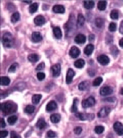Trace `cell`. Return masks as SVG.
I'll list each match as a JSON object with an SVG mask.
<instances>
[{
    "instance_id": "4",
    "label": "cell",
    "mask_w": 123,
    "mask_h": 138,
    "mask_svg": "<svg viewBox=\"0 0 123 138\" xmlns=\"http://www.w3.org/2000/svg\"><path fill=\"white\" fill-rule=\"evenodd\" d=\"M96 104V101L94 97L90 96L86 99H84L82 101V106L83 108H87V107H91L94 106Z\"/></svg>"
},
{
    "instance_id": "8",
    "label": "cell",
    "mask_w": 123,
    "mask_h": 138,
    "mask_svg": "<svg viewBox=\"0 0 123 138\" xmlns=\"http://www.w3.org/2000/svg\"><path fill=\"white\" fill-rule=\"evenodd\" d=\"M113 91H114V90L111 87L105 86V87H102L100 89V95L103 96H108V95H110L113 93Z\"/></svg>"
},
{
    "instance_id": "16",
    "label": "cell",
    "mask_w": 123,
    "mask_h": 138,
    "mask_svg": "<svg viewBox=\"0 0 123 138\" xmlns=\"http://www.w3.org/2000/svg\"><path fill=\"white\" fill-rule=\"evenodd\" d=\"M86 38L82 34H78L74 38V41L77 43H84L86 42Z\"/></svg>"
},
{
    "instance_id": "15",
    "label": "cell",
    "mask_w": 123,
    "mask_h": 138,
    "mask_svg": "<svg viewBox=\"0 0 123 138\" xmlns=\"http://www.w3.org/2000/svg\"><path fill=\"white\" fill-rule=\"evenodd\" d=\"M42 36H41V33L38 32H34L32 33V40L33 42H36V43H38V42H40L42 40Z\"/></svg>"
},
{
    "instance_id": "47",
    "label": "cell",
    "mask_w": 123,
    "mask_h": 138,
    "mask_svg": "<svg viewBox=\"0 0 123 138\" xmlns=\"http://www.w3.org/2000/svg\"><path fill=\"white\" fill-rule=\"evenodd\" d=\"M44 66H45V64H44V63H40L37 67H36V71H41V70H42L44 68Z\"/></svg>"
},
{
    "instance_id": "21",
    "label": "cell",
    "mask_w": 123,
    "mask_h": 138,
    "mask_svg": "<svg viewBox=\"0 0 123 138\" xmlns=\"http://www.w3.org/2000/svg\"><path fill=\"white\" fill-rule=\"evenodd\" d=\"M95 4H94V1H83V6L86 9H92L94 7Z\"/></svg>"
},
{
    "instance_id": "27",
    "label": "cell",
    "mask_w": 123,
    "mask_h": 138,
    "mask_svg": "<svg viewBox=\"0 0 123 138\" xmlns=\"http://www.w3.org/2000/svg\"><path fill=\"white\" fill-rule=\"evenodd\" d=\"M41 94H36L32 97V101L34 104H38L39 103V101L41 99Z\"/></svg>"
},
{
    "instance_id": "6",
    "label": "cell",
    "mask_w": 123,
    "mask_h": 138,
    "mask_svg": "<svg viewBox=\"0 0 123 138\" xmlns=\"http://www.w3.org/2000/svg\"><path fill=\"white\" fill-rule=\"evenodd\" d=\"M114 131L116 132V134L120 136H122L123 135V125L122 123L120 122H116L114 126Z\"/></svg>"
},
{
    "instance_id": "9",
    "label": "cell",
    "mask_w": 123,
    "mask_h": 138,
    "mask_svg": "<svg viewBox=\"0 0 123 138\" xmlns=\"http://www.w3.org/2000/svg\"><path fill=\"white\" fill-rule=\"evenodd\" d=\"M97 60L98 62L100 63L101 65H106L110 63V59L109 57L105 54H102V55H100L98 57H97Z\"/></svg>"
},
{
    "instance_id": "45",
    "label": "cell",
    "mask_w": 123,
    "mask_h": 138,
    "mask_svg": "<svg viewBox=\"0 0 123 138\" xmlns=\"http://www.w3.org/2000/svg\"><path fill=\"white\" fill-rule=\"evenodd\" d=\"M8 135V131H1L0 132V138H5Z\"/></svg>"
},
{
    "instance_id": "29",
    "label": "cell",
    "mask_w": 123,
    "mask_h": 138,
    "mask_svg": "<svg viewBox=\"0 0 123 138\" xmlns=\"http://www.w3.org/2000/svg\"><path fill=\"white\" fill-rule=\"evenodd\" d=\"M38 8V3H32L30 6V13H34L37 11Z\"/></svg>"
},
{
    "instance_id": "42",
    "label": "cell",
    "mask_w": 123,
    "mask_h": 138,
    "mask_svg": "<svg viewBox=\"0 0 123 138\" xmlns=\"http://www.w3.org/2000/svg\"><path fill=\"white\" fill-rule=\"evenodd\" d=\"M37 78L39 81H42L45 78V74L44 73H42V72H39L37 74Z\"/></svg>"
},
{
    "instance_id": "2",
    "label": "cell",
    "mask_w": 123,
    "mask_h": 138,
    "mask_svg": "<svg viewBox=\"0 0 123 138\" xmlns=\"http://www.w3.org/2000/svg\"><path fill=\"white\" fill-rule=\"evenodd\" d=\"M75 19H74V16L71 15L69 20L67 22V24H66V25L64 26L65 28V31H66V35L68 36V33H70V36L72 35H73L74 29H75V22H74Z\"/></svg>"
},
{
    "instance_id": "44",
    "label": "cell",
    "mask_w": 123,
    "mask_h": 138,
    "mask_svg": "<svg viewBox=\"0 0 123 138\" xmlns=\"http://www.w3.org/2000/svg\"><path fill=\"white\" fill-rule=\"evenodd\" d=\"M47 137L49 138H55L56 137V134L53 131H49L47 132Z\"/></svg>"
},
{
    "instance_id": "11",
    "label": "cell",
    "mask_w": 123,
    "mask_h": 138,
    "mask_svg": "<svg viewBox=\"0 0 123 138\" xmlns=\"http://www.w3.org/2000/svg\"><path fill=\"white\" fill-rule=\"evenodd\" d=\"M52 73L54 77H58L60 74V65L55 64L52 66Z\"/></svg>"
},
{
    "instance_id": "49",
    "label": "cell",
    "mask_w": 123,
    "mask_h": 138,
    "mask_svg": "<svg viewBox=\"0 0 123 138\" xmlns=\"http://www.w3.org/2000/svg\"><path fill=\"white\" fill-rule=\"evenodd\" d=\"M120 32L123 35V20L122 21L121 24H120Z\"/></svg>"
},
{
    "instance_id": "32",
    "label": "cell",
    "mask_w": 123,
    "mask_h": 138,
    "mask_svg": "<svg viewBox=\"0 0 123 138\" xmlns=\"http://www.w3.org/2000/svg\"><path fill=\"white\" fill-rule=\"evenodd\" d=\"M17 116L16 115H11L10 117H8V123L10 124V125H14L16 124V121H17Z\"/></svg>"
},
{
    "instance_id": "34",
    "label": "cell",
    "mask_w": 123,
    "mask_h": 138,
    "mask_svg": "<svg viewBox=\"0 0 123 138\" xmlns=\"http://www.w3.org/2000/svg\"><path fill=\"white\" fill-rule=\"evenodd\" d=\"M34 111H35V107H33L32 105H28L24 109V112L28 114L34 113Z\"/></svg>"
},
{
    "instance_id": "36",
    "label": "cell",
    "mask_w": 123,
    "mask_h": 138,
    "mask_svg": "<svg viewBox=\"0 0 123 138\" xmlns=\"http://www.w3.org/2000/svg\"><path fill=\"white\" fill-rule=\"evenodd\" d=\"M102 82V77H97L93 81L92 84H93V86L96 87V86H99Z\"/></svg>"
},
{
    "instance_id": "5",
    "label": "cell",
    "mask_w": 123,
    "mask_h": 138,
    "mask_svg": "<svg viewBox=\"0 0 123 138\" xmlns=\"http://www.w3.org/2000/svg\"><path fill=\"white\" fill-rule=\"evenodd\" d=\"M110 112V107H102L99 111V113H97V116L100 118H106V117H107L109 115Z\"/></svg>"
},
{
    "instance_id": "1",
    "label": "cell",
    "mask_w": 123,
    "mask_h": 138,
    "mask_svg": "<svg viewBox=\"0 0 123 138\" xmlns=\"http://www.w3.org/2000/svg\"><path fill=\"white\" fill-rule=\"evenodd\" d=\"M17 106L10 102H4L1 104V110L4 115H8L16 111Z\"/></svg>"
},
{
    "instance_id": "26",
    "label": "cell",
    "mask_w": 123,
    "mask_h": 138,
    "mask_svg": "<svg viewBox=\"0 0 123 138\" xmlns=\"http://www.w3.org/2000/svg\"><path fill=\"white\" fill-rule=\"evenodd\" d=\"M10 82V79L8 76H2L1 77V85L6 86L8 85Z\"/></svg>"
},
{
    "instance_id": "18",
    "label": "cell",
    "mask_w": 123,
    "mask_h": 138,
    "mask_svg": "<svg viewBox=\"0 0 123 138\" xmlns=\"http://www.w3.org/2000/svg\"><path fill=\"white\" fill-rule=\"evenodd\" d=\"M52 10L54 13H65V7L63 5L57 4L55 5L52 8Z\"/></svg>"
},
{
    "instance_id": "13",
    "label": "cell",
    "mask_w": 123,
    "mask_h": 138,
    "mask_svg": "<svg viewBox=\"0 0 123 138\" xmlns=\"http://www.w3.org/2000/svg\"><path fill=\"white\" fill-rule=\"evenodd\" d=\"M57 107H58L57 103L55 101H51L47 104V105L46 107V110L47 112H51V111H53L54 110H55Z\"/></svg>"
},
{
    "instance_id": "48",
    "label": "cell",
    "mask_w": 123,
    "mask_h": 138,
    "mask_svg": "<svg viewBox=\"0 0 123 138\" xmlns=\"http://www.w3.org/2000/svg\"><path fill=\"white\" fill-rule=\"evenodd\" d=\"M1 124V127H2V128H4L5 127L6 124H5L4 120L3 118H1V124Z\"/></svg>"
},
{
    "instance_id": "30",
    "label": "cell",
    "mask_w": 123,
    "mask_h": 138,
    "mask_svg": "<svg viewBox=\"0 0 123 138\" xmlns=\"http://www.w3.org/2000/svg\"><path fill=\"white\" fill-rule=\"evenodd\" d=\"M95 24L96 26V27H98V28H102L104 26V24H105V21L102 18H98L96 19Z\"/></svg>"
},
{
    "instance_id": "23",
    "label": "cell",
    "mask_w": 123,
    "mask_h": 138,
    "mask_svg": "<svg viewBox=\"0 0 123 138\" xmlns=\"http://www.w3.org/2000/svg\"><path fill=\"white\" fill-rule=\"evenodd\" d=\"M39 59H40V57L36 54H31L28 56V60L32 63H36L38 61Z\"/></svg>"
},
{
    "instance_id": "25",
    "label": "cell",
    "mask_w": 123,
    "mask_h": 138,
    "mask_svg": "<svg viewBox=\"0 0 123 138\" xmlns=\"http://www.w3.org/2000/svg\"><path fill=\"white\" fill-rule=\"evenodd\" d=\"M107 6V1H100L97 4V8L100 10H105Z\"/></svg>"
},
{
    "instance_id": "51",
    "label": "cell",
    "mask_w": 123,
    "mask_h": 138,
    "mask_svg": "<svg viewBox=\"0 0 123 138\" xmlns=\"http://www.w3.org/2000/svg\"><path fill=\"white\" fill-rule=\"evenodd\" d=\"M120 46L123 49V38L120 40Z\"/></svg>"
},
{
    "instance_id": "33",
    "label": "cell",
    "mask_w": 123,
    "mask_h": 138,
    "mask_svg": "<svg viewBox=\"0 0 123 138\" xmlns=\"http://www.w3.org/2000/svg\"><path fill=\"white\" fill-rule=\"evenodd\" d=\"M10 19H11V21L13 22V23H16V22H17L19 19H20V14L18 13H14L12 15H11V18H10Z\"/></svg>"
},
{
    "instance_id": "37",
    "label": "cell",
    "mask_w": 123,
    "mask_h": 138,
    "mask_svg": "<svg viewBox=\"0 0 123 138\" xmlns=\"http://www.w3.org/2000/svg\"><path fill=\"white\" fill-rule=\"evenodd\" d=\"M110 18L112 19H118L119 18V12L116 10H114L110 12Z\"/></svg>"
},
{
    "instance_id": "41",
    "label": "cell",
    "mask_w": 123,
    "mask_h": 138,
    "mask_svg": "<svg viewBox=\"0 0 123 138\" xmlns=\"http://www.w3.org/2000/svg\"><path fill=\"white\" fill-rule=\"evenodd\" d=\"M17 67H18V64L17 63H14V64L10 65V67L8 69V71L9 72H14L16 70V68Z\"/></svg>"
},
{
    "instance_id": "12",
    "label": "cell",
    "mask_w": 123,
    "mask_h": 138,
    "mask_svg": "<svg viewBox=\"0 0 123 138\" xmlns=\"http://www.w3.org/2000/svg\"><path fill=\"white\" fill-rule=\"evenodd\" d=\"M74 75H75V74H74V70H72V68H69L67 71V74H66V84H70L72 82Z\"/></svg>"
},
{
    "instance_id": "28",
    "label": "cell",
    "mask_w": 123,
    "mask_h": 138,
    "mask_svg": "<svg viewBox=\"0 0 123 138\" xmlns=\"http://www.w3.org/2000/svg\"><path fill=\"white\" fill-rule=\"evenodd\" d=\"M88 86H89L88 82L84 81V82H80V83L79 84L78 88H79V90H86L87 88H88Z\"/></svg>"
},
{
    "instance_id": "20",
    "label": "cell",
    "mask_w": 123,
    "mask_h": 138,
    "mask_svg": "<svg viewBox=\"0 0 123 138\" xmlns=\"http://www.w3.org/2000/svg\"><path fill=\"white\" fill-rule=\"evenodd\" d=\"M50 121L53 123V124H58L60 121V115L58 113H55L52 114L50 116Z\"/></svg>"
},
{
    "instance_id": "31",
    "label": "cell",
    "mask_w": 123,
    "mask_h": 138,
    "mask_svg": "<svg viewBox=\"0 0 123 138\" xmlns=\"http://www.w3.org/2000/svg\"><path fill=\"white\" fill-rule=\"evenodd\" d=\"M74 66L76 68H82L84 65H85V61L82 60V59H79L78 60L75 61L74 62Z\"/></svg>"
},
{
    "instance_id": "10",
    "label": "cell",
    "mask_w": 123,
    "mask_h": 138,
    "mask_svg": "<svg viewBox=\"0 0 123 138\" xmlns=\"http://www.w3.org/2000/svg\"><path fill=\"white\" fill-rule=\"evenodd\" d=\"M80 54V51L78 48H77L76 46H72L70 50H69V55L72 57V58H76L78 57Z\"/></svg>"
},
{
    "instance_id": "46",
    "label": "cell",
    "mask_w": 123,
    "mask_h": 138,
    "mask_svg": "<svg viewBox=\"0 0 123 138\" xmlns=\"http://www.w3.org/2000/svg\"><path fill=\"white\" fill-rule=\"evenodd\" d=\"M10 138H21L20 135H18L16 132H11L10 133Z\"/></svg>"
},
{
    "instance_id": "52",
    "label": "cell",
    "mask_w": 123,
    "mask_h": 138,
    "mask_svg": "<svg viewBox=\"0 0 123 138\" xmlns=\"http://www.w3.org/2000/svg\"><path fill=\"white\" fill-rule=\"evenodd\" d=\"M24 2H25V3H27V4H30V3H31L32 1H23Z\"/></svg>"
},
{
    "instance_id": "53",
    "label": "cell",
    "mask_w": 123,
    "mask_h": 138,
    "mask_svg": "<svg viewBox=\"0 0 123 138\" xmlns=\"http://www.w3.org/2000/svg\"><path fill=\"white\" fill-rule=\"evenodd\" d=\"M120 93L122 94V95H123V88L121 89V91H120Z\"/></svg>"
},
{
    "instance_id": "39",
    "label": "cell",
    "mask_w": 123,
    "mask_h": 138,
    "mask_svg": "<svg viewBox=\"0 0 123 138\" xmlns=\"http://www.w3.org/2000/svg\"><path fill=\"white\" fill-rule=\"evenodd\" d=\"M108 29H109L110 32H115L116 30V24L114 23V22H111L109 24Z\"/></svg>"
},
{
    "instance_id": "22",
    "label": "cell",
    "mask_w": 123,
    "mask_h": 138,
    "mask_svg": "<svg viewBox=\"0 0 123 138\" xmlns=\"http://www.w3.org/2000/svg\"><path fill=\"white\" fill-rule=\"evenodd\" d=\"M85 23V18L82 15V14H79L78 16V20H77V26L79 27H82L84 25Z\"/></svg>"
},
{
    "instance_id": "35",
    "label": "cell",
    "mask_w": 123,
    "mask_h": 138,
    "mask_svg": "<svg viewBox=\"0 0 123 138\" xmlns=\"http://www.w3.org/2000/svg\"><path fill=\"white\" fill-rule=\"evenodd\" d=\"M104 130H105V128L102 126H96L94 128V132L98 135L102 134L104 132Z\"/></svg>"
},
{
    "instance_id": "7",
    "label": "cell",
    "mask_w": 123,
    "mask_h": 138,
    "mask_svg": "<svg viewBox=\"0 0 123 138\" xmlns=\"http://www.w3.org/2000/svg\"><path fill=\"white\" fill-rule=\"evenodd\" d=\"M78 118H79L81 121H86V120H92L94 118V114H83V113H78L76 115Z\"/></svg>"
},
{
    "instance_id": "40",
    "label": "cell",
    "mask_w": 123,
    "mask_h": 138,
    "mask_svg": "<svg viewBox=\"0 0 123 138\" xmlns=\"http://www.w3.org/2000/svg\"><path fill=\"white\" fill-rule=\"evenodd\" d=\"M110 53H111L113 55H114V56H116V55L118 54L119 50H118V49L116 48V46H113L110 48Z\"/></svg>"
},
{
    "instance_id": "14",
    "label": "cell",
    "mask_w": 123,
    "mask_h": 138,
    "mask_svg": "<svg viewBox=\"0 0 123 138\" xmlns=\"http://www.w3.org/2000/svg\"><path fill=\"white\" fill-rule=\"evenodd\" d=\"M46 22L45 18L42 15H38L34 18V23L37 26H41L44 24Z\"/></svg>"
},
{
    "instance_id": "43",
    "label": "cell",
    "mask_w": 123,
    "mask_h": 138,
    "mask_svg": "<svg viewBox=\"0 0 123 138\" xmlns=\"http://www.w3.org/2000/svg\"><path fill=\"white\" fill-rule=\"evenodd\" d=\"M74 132L75 135H80V133L82 132V129H81V127H80V126L75 127L74 129Z\"/></svg>"
},
{
    "instance_id": "24",
    "label": "cell",
    "mask_w": 123,
    "mask_h": 138,
    "mask_svg": "<svg viewBox=\"0 0 123 138\" xmlns=\"http://www.w3.org/2000/svg\"><path fill=\"white\" fill-rule=\"evenodd\" d=\"M53 34L55 37L58 39H60L62 38V32L59 27H55L53 28Z\"/></svg>"
},
{
    "instance_id": "19",
    "label": "cell",
    "mask_w": 123,
    "mask_h": 138,
    "mask_svg": "<svg viewBox=\"0 0 123 138\" xmlns=\"http://www.w3.org/2000/svg\"><path fill=\"white\" fill-rule=\"evenodd\" d=\"M94 46L92 44H88L86 46V48L84 49V53L85 54H86L87 56H89L92 54L93 51H94Z\"/></svg>"
},
{
    "instance_id": "50",
    "label": "cell",
    "mask_w": 123,
    "mask_h": 138,
    "mask_svg": "<svg viewBox=\"0 0 123 138\" xmlns=\"http://www.w3.org/2000/svg\"><path fill=\"white\" fill-rule=\"evenodd\" d=\"M94 35H92V34H91V35H89V36H88V40H89V41H93L94 40Z\"/></svg>"
},
{
    "instance_id": "3",
    "label": "cell",
    "mask_w": 123,
    "mask_h": 138,
    "mask_svg": "<svg viewBox=\"0 0 123 138\" xmlns=\"http://www.w3.org/2000/svg\"><path fill=\"white\" fill-rule=\"evenodd\" d=\"M2 42L6 47H11L14 45V38L10 32H6L2 38Z\"/></svg>"
},
{
    "instance_id": "38",
    "label": "cell",
    "mask_w": 123,
    "mask_h": 138,
    "mask_svg": "<svg viewBox=\"0 0 123 138\" xmlns=\"http://www.w3.org/2000/svg\"><path fill=\"white\" fill-rule=\"evenodd\" d=\"M78 101V100L77 99H74V101H73V105H72V110H71V111H72V113H77V111H78V107H77Z\"/></svg>"
},
{
    "instance_id": "17",
    "label": "cell",
    "mask_w": 123,
    "mask_h": 138,
    "mask_svg": "<svg viewBox=\"0 0 123 138\" xmlns=\"http://www.w3.org/2000/svg\"><path fill=\"white\" fill-rule=\"evenodd\" d=\"M46 123L45 122V121H44V119H43V118H40L38 121V122L36 123V127L38 128V129H39L40 130H43V129H44L46 127Z\"/></svg>"
}]
</instances>
